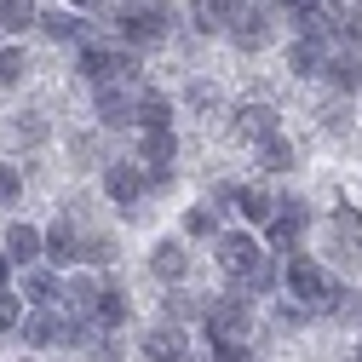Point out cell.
<instances>
[{
    "instance_id": "6da1fadb",
    "label": "cell",
    "mask_w": 362,
    "mask_h": 362,
    "mask_svg": "<svg viewBox=\"0 0 362 362\" xmlns=\"http://www.w3.org/2000/svg\"><path fill=\"white\" fill-rule=\"evenodd\" d=\"M115 29L127 47H150V40H161L173 29V6L167 0H144V6H121L115 12Z\"/></svg>"
},
{
    "instance_id": "7a4b0ae2",
    "label": "cell",
    "mask_w": 362,
    "mask_h": 362,
    "mask_svg": "<svg viewBox=\"0 0 362 362\" xmlns=\"http://www.w3.org/2000/svg\"><path fill=\"white\" fill-rule=\"evenodd\" d=\"M207 339L213 345H236L242 334H247V322H253V310H247V299L242 293H224V299H207Z\"/></svg>"
},
{
    "instance_id": "3957f363",
    "label": "cell",
    "mask_w": 362,
    "mask_h": 362,
    "mask_svg": "<svg viewBox=\"0 0 362 362\" xmlns=\"http://www.w3.org/2000/svg\"><path fill=\"white\" fill-rule=\"evenodd\" d=\"M288 288H293V299L299 305H328V276H322V264H316V259H293L288 264Z\"/></svg>"
},
{
    "instance_id": "277c9868",
    "label": "cell",
    "mask_w": 362,
    "mask_h": 362,
    "mask_svg": "<svg viewBox=\"0 0 362 362\" xmlns=\"http://www.w3.org/2000/svg\"><path fill=\"white\" fill-rule=\"evenodd\" d=\"M104 190H110V202H115V207H127V213H132V207H139V196H144V173L132 167V161H115V167L104 173Z\"/></svg>"
},
{
    "instance_id": "5b68a950",
    "label": "cell",
    "mask_w": 362,
    "mask_h": 362,
    "mask_svg": "<svg viewBox=\"0 0 362 362\" xmlns=\"http://www.w3.org/2000/svg\"><path fill=\"white\" fill-rule=\"evenodd\" d=\"M242 12H247L242 0H196V6H190V23H196V35H218V29H230Z\"/></svg>"
},
{
    "instance_id": "8992f818",
    "label": "cell",
    "mask_w": 362,
    "mask_h": 362,
    "mask_svg": "<svg viewBox=\"0 0 362 362\" xmlns=\"http://www.w3.org/2000/svg\"><path fill=\"white\" fill-rule=\"evenodd\" d=\"M259 259H264V253L253 247V236H242V230H236V236H218V264L230 270V276H242V282H247Z\"/></svg>"
},
{
    "instance_id": "52a82bcc",
    "label": "cell",
    "mask_w": 362,
    "mask_h": 362,
    "mask_svg": "<svg viewBox=\"0 0 362 362\" xmlns=\"http://www.w3.org/2000/svg\"><path fill=\"white\" fill-rule=\"evenodd\" d=\"M6 259L12 264L47 259V230H35V224H12V230H6Z\"/></svg>"
},
{
    "instance_id": "ba28073f",
    "label": "cell",
    "mask_w": 362,
    "mask_h": 362,
    "mask_svg": "<svg viewBox=\"0 0 362 362\" xmlns=\"http://www.w3.org/2000/svg\"><path fill=\"white\" fill-rule=\"evenodd\" d=\"M144 356L150 362H185V328L178 322H161L144 334Z\"/></svg>"
},
{
    "instance_id": "9c48e42d",
    "label": "cell",
    "mask_w": 362,
    "mask_h": 362,
    "mask_svg": "<svg viewBox=\"0 0 362 362\" xmlns=\"http://www.w3.org/2000/svg\"><path fill=\"white\" fill-rule=\"evenodd\" d=\"M305 218H310V213H305V202H282V213L270 218V230H264V236H270V247H293V242H299V230H305Z\"/></svg>"
},
{
    "instance_id": "30bf717a",
    "label": "cell",
    "mask_w": 362,
    "mask_h": 362,
    "mask_svg": "<svg viewBox=\"0 0 362 362\" xmlns=\"http://www.w3.org/2000/svg\"><path fill=\"white\" fill-rule=\"evenodd\" d=\"M236 132H242V139H276V110H270V104H242L236 110Z\"/></svg>"
},
{
    "instance_id": "8fae6325",
    "label": "cell",
    "mask_w": 362,
    "mask_h": 362,
    "mask_svg": "<svg viewBox=\"0 0 362 362\" xmlns=\"http://www.w3.org/2000/svg\"><path fill=\"white\" fill-rule=\"evenodd\" d=\"M47 259H52V264L81 259V236H75V224H69V218H52V224H47Z\"/></svg>"
},
{
    "instance_id": "7c38bea8",
    "label": "cell",
    "mask_w": 362,
    "mask_h": 362,
    "mask_svg": "<svg viewBox=\"0 0 362 362\" xmlns=\"http://www.w3.org/2000/svg\"><path fill=\"white\" fill-rule=\"evenodd\" d=\"M98 121L104 127H127V121H139V104L127 93H115V86H98Z\"/></svg>"
},
{
    "instance_id": "4fadbf2b",
    "label": "cell",
    "mask_w": 362,
    "mask_h": 362,
    "mask_svg": "<svg viewBox=\"0 0 362 362\" xmlns=\"http://www.w3.org/2000/svg\"><path fill=\"white\" fill-rule=\"evenodd\" d=\"M150 270H156V276H167V282H178V276L190 270V253L178 247V242H156V247H150Z\"/></svg>"
},
{
    "instance_id": "5bb4252c",
    "label": "cell",
    "mask_w": 362,
    "mask_h": 362,
    "mask_svg": "<svg viewBox=\"0 0 362 362\" xmlns=\"http://www.w3.org/2000/svg\"><path fill=\"white\" fill-rule=\"evenodd\" d=\"M173 150H178L173 132H150V139H144V161H150V178H156V185H167V178H173V167H167Z\"/></svg>"
},
{
    "instance_id": "9a60e30c",
    "label": "cell",
    "mask_w": 362,
    "mask_h": 362,
    "mask_svg": "<svg viewBox=\"0 0 362 362\" xmlns=\"http://www.w3.org/2000/svg\"><path fill=\"white\" fill-rule=\"evenodd\" d=\"M264 35H270V23H264V12H242L236 23H230V40L242 52H259L264 47Z\"/></svg>"
},
{
    "instance_id": "2e32d148",
    "label": "cell",
    "mask_w": 362,
    "mask_h": 362,
    "mask_svg": "<svg viewBox=\"0 0 362 362\" xmlns=\"http://www.w3.org/2000/svg\"><path fill=\"white\" fill-rule=\"evenodd\" d=\"M334 242L345 247V259L362 253V213H356V207H339V213H334Z\"/></svg>"
},
{
    "instance_id": "e0dca14e",
    "label": "cell",
    "mask_w": 362,
    "mask_h": 362,
    "mask_svg": "<svg viewBox=\"0 0 362 362\" xmlns=\"http://www.w3.org/2000/svg\"><path fill=\"white\" fill-rule=\"evenodd\" d=\"M276 207H282V202H270L264 190H242V196H236V213H242L247 224H264V230H270V218H276Z\"/></svg>"
},
{
    "instance_id": "ac0fdd59",
    "label": "cell",
    "mask_w": 362,
    "mask_h": 362,
    "mask_svg": "<svg viewBox=\"0 0 362 362\" xmlns=\"http://www.w3.org/2000/svg\"><path fill=\"white\" fill-rule=\"evenodd\" d=\"M328 81L339 86V93H356V86H362V58L356 52H334L328 58Z\"/></svg>"
},
{
    "instance_id": "d6986e66",
    "label": "cell",
    "mask_w": 362,
    "mask_h": 362,
    "mask_svg": "<svg viewBox=\"0 0 362 362\" xmlns=\"http://www.w3.org/2000/svg\"><path fill=\"white\" fill-rule=\"evenodd\" d=\"M58 334H64V322H58L52 310H35V316H23V339H29V345H52Z\"/></svg>"
},
{
    "instance_id": "ffe728a7",
    "label": "cell",
    "mask_w": 362,
    "mask_h": 362,
    "mask_svg": "<svg viewBox=\"0 0 362 362\" xmlns=\"http://www.w3.org/2000/svg\"><path fill=\"white\" fill-rule=\"evenodd\" d=\"M47 132H52V121L40 115V110H23V115L12 121V139H18V144H47Z\"/></svg>"
},
{
    "instance_id": "44dd1931",
    "label": "cell",
    "mask_w": 362,
    "mask_h": 362,
    "mask_svg": "<svg viewBox=\"0 0 362 362\" xmlns=\"http://www.w3.org/2000/svg\"><path fill=\"white\" fill-rule=\"evenodd\" d=\"M293 75H328V58H322V47L316 40H293Z\"/></svg>"
},
{
    "instance_id": "7402d4cb",
    "label": "cell",
    "mask_w": 362,
    "mask_h": 362,
    "mask_svg": "<svg viewBox=\"0 0 362 362\" xmlns=\"http://www.w3.org/2000/svg\"><path fill=\"white\" fill-rule=\"evenodd\" d=\"M259 167H270V173H288V167H293V144L282 139V132L259 144Z\"/></svg>"
},
{
    "instance_id": "603a6c76",
    "label": "cell",
    "mask_w": 362,
    "mask_h": 362,
    "mask_svg": "<svg viewBox=\"0 0 362 362\" xmlns=\"http://www.w3.org/2000/svg\"><path fill=\"white\" fill-rule=\"evenodd\" d=\"M29 23H40L35 0H0V29H29Z\"/></svg>"
},
{
    "instance_id": "cb8c5ba5",
    "label": "cell",
    "mask_w": 362,
    "mask_h": 362,
    "mask_svg": "<svg viewBox=\"0 0 362 362\" xmlns=\"http://www.w3.org/2000/svg\"><path fill=\"white\" fill-rule=\"evenodd\" d=\"M23 293H29L35 305H52V299H58V276H52V270H40V264H35L29 276H23Z\"/></svg>"
},
{
    "instance_id": "d4e9b609",
    "label": "cell",
    "mask_w": 362,
    "mask_h": 362,
    "mask_svg": "<svg viewBox=\"0 0 362 362\" xmlns=\"http://www.w3.org/2000/svg\"><path fill=\"white\" fill-rule=\"evenodd\" d=\"M167 115H173V104H167L161 93H144V98H139V121H144L150 132H167Z\"/></svg>"
},
{
    "instance_id": "484cf974",
    "label": "cell",
    "mask_w": 362,
    "mask_h": 362,
    "mask_svg": "<svg viewBox=\"0 0 362 362\" xmlns=\"http://www.w3.org/2000/svg\"><path fill=\"white\" fill-rule=\"evenodd\" d=\"M167 316H173V322H190V316H207V305L178 288V293H167Z\"/></svg>"
},
{
    "instance_id": "4316f807",
    "label": "cell",
    "mask_w": 362,
    "mask_h": 362,
    "mask_svg": "<svg viewBox=\"0 0 362 362\" xmlns=\"http://www.w3.org/2000/svg\"><path fill=\"white\" fill-rule=\"evenodd\" d=\"M322 310H334V316H362V293H356V288H339V282H334V288H328V305H322Z\"/></svg>"
},
{
    "instance_id": "83f0119b",
    "label": "cell",
    "mask_w": 362,
    "mask_h": 362,
    "mask_svg": "<svg viewBox=\"0 0 362 362\" xmlns=\"http://www.w3.org/2000/svg\"><path fill=\"white\" fill-rule=\"evenodd\" d=\"M276 276H282V264L264 253V259L253 264V276H247V293H270V288H276Z\"/></svg>"
},
{
    "instance_id": "f1b7e54d",
    "label": "cell",
    "mask_w": 362,
    "mask_h": 362,
    "mask_svg": "<svg viewBox=\"0 0 362 362\" xmlns=\"http://www.w3.org/2000/svg\"><path fill=\"white\" fill-rule=\"evenodd\" d=\"M40 29H47L52 40H81V35H86V29H81L69 12H47V18H40Z\"/></svg>"
},
{
    "instance_id": "f546056e",
    "label": "cell",
    "mask_w": 362,
    "mask_h": 362,
    "mask_svg": "<svg viewBox=\"0 0 362 362\" xmlns=\"http://www.w3.org/2000/svg\"><path fill=\"white\" fill-rule=\"evenodd\" d=\"M23 69H29V58H23L18 47H0V86H18Z\"/></svg>"
},
{
    "instance_id": "4dcf8cb0",
    "label": "cell",
    "mask_w": 362,
    "mask_h": 362,
    "mask_svg": "<svg viewBox=\"0 0 362 362\" xmlns=\"http://www.w3.org/2000/svg\"><path fill=\"white\" fill-rule=\"evenodd\" d=\"M185 230H190V236H213V230H218V207H207V202L190 207V213H185Z\"/></svg>"
},
{
    "instance_id": "1f68e13d",
    "label": "cell",
    "mask_w": 362,
    "mask_h": 362,
    "mask_svg": "<svg viewBox=\"0 0 362 362\" xmlns=\"http://www.w3.org/2000/svg\"><path fill=\"white\" fill-rule=\"evenodd\" d=\"M98 299H104V293H98V282H86V276H75V282H69V305H75V310H98Z\"/></svg>"
},
{
    "instance_id": "d6a6232c",
    "label": "cell",
    "mask_w": 362,
    "mask_h": 362,
    "mask_svg": "<svg viewBox=\"0 0 362 362\" xmlns=\"http://www.w3.org/2000/svg\"><path fill=\"white\" fill-rule=\"evenodd\" d=\"M121 316H127V293H121V288H110V293L98 299V322H121Z\"/></svg>"
},
{
    "instance_id": "836d02e7",
    "label": "cell",
    "mask_w": 362,
    "mask_h": 362,
    "mask_svg": "<svg viewBox=\"0 0 362 362\" xmlns=\"http://www.w3.org/2000/svg\"><path fill=\"white\" fill-rule=\"evenodd\" d=\"M12 328H23V299L0 293V334H12Z\"/></svg>"
},
{
    "instance_id": "e575fe53",
    "label": "cell",
    "mask_w": 362,
    "mask_h": 362,
    "mask_svg": "<svg viewBox=\"0 0 362 362\" xmlns=\"http://www.w3.org/2000/svg\"><path fill=\"white\" fill-rule=\"evenodd\" d=\"M81 259H86V264H110V259H115V247H110L104 236H93V242H81Z\"/></svg>"
},
{
    "instance_id": "d590c367",
    "label": "cell",
    "mask_w": 362,
    "mask_h": 362,
    "mask_svg": "<svg viewBox=\"0 0 362 362\" xmlns=\"http://www.w3.org/2000/svg\"><path fill=\"white\" fill-rule=\"evenodd\" d=\"M18 190H23L18 167H0V202H18Z\"/></svg>"
},
{
    "instance_id": "8d00e7d4",
    "label": "cell",
    "mask_w": 362,
    "mask_h": 362,
    "mask_svg": "<svg viewBox=\"0 0 362 362\" xmlns=\"http://www.w3.org/2000/svg\"><path fill=\"white\" fill-rule=\"evenodd\" d=\"M339 35H345V40H362V6L339 12Z\"/></svg>"
},
{
    "instance_id": "74e56055",
    "label": "cell",
    "mask_w": 362,
    "mask_h": 362,
    "mask_svg": "<svg viewBox=\"0 0 362 362\" xmlns=\"http://www.w3.org/2000/svg\"><path fill=\"white\" fill-rule=\"evenodd\" d=\"M213 362H253V351H242V345H213Z\"/></svg>"
},
{
    "instance_id": "f35d334b",
    "label": "cell",
    "mask_w": 362,
    "mask_h": 362,
    "mask_svg": "<svg viewBox=\"0 0 362 362\" xmlns=\"http://www.w3.org/2000/svg\"><path fill=\"white\" fill-rule=\"evenodd\" d=\"M190 104H196V110H213L218 98H213V86H190Z\"/></svg>"
},
{
    "instance_id": "ab89813d",
    "label": "cell",
    "mask_w": 362,
    "mask_h": 362,
    "mask_svg": "<svg viewBox=\"0 0 362 362\" xmlns=\"http://www.w3.org/2000/svg\"><path fill=\"white\" fill-rule=\"evenodd\" d=\"M6 270H12V259H0V293H6Z\"/></svg>"
},
{
    "instance_id": "60d3db41",
    "label": "cell",
    "mask_w": 362,
    "mask_h": 362,
    "mask_svg": "<svg viewBox=\"0 0 362 362\" xmlns=\"http://www.w3.org/2000/svg\"><path fill=\"white\" fill-rule=\"evenodd\" d=\"M75 6H86V12H93V6H104V0H75Z\"/></svg>"
},
{
    "instance_id": "b9f144b4",
    "label": "cell",
    "mask_w": 362,
    "mask_h": 362,
    "mask_svg": "<svg viewBox=\"0 0 362 362\" xmlns=\"http://www.w3.org/2000/svg\"><path fill=\"white\" fill-rule=\"evenodd\" d=\"M276 6H293V12H299V0H276Z\"/></svg>"
},
{
    "instance_id": "7bdbcfd3",
    "label": "cell",
    "mask_w": 362,
    "mask_h": 362,
    "mask_svg": "<svg viewBox=\"0 0 362 362\" xmlns=\"http://www.w3.org/2000/svg\"><path fill=\"white\" fill-rule=\"evenodd\" d=\"M356 362H362V351H356Z\"/></svg>"
}]
</instances>
